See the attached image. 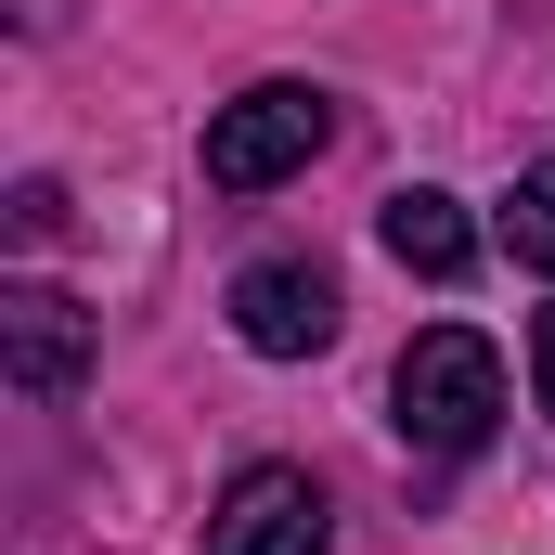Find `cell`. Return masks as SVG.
I'll return each mask as SVG.
<instances>
[{"instance_id":"6da1fadb","label":"cell","mask_w":555,"mask_h":555,"mask_svg":"<svg viewBox=\"0 0 555 555\" xmlns=\"http://www.w3.org/2000/svg\"><path fill=\"white\" fill-rule=\"evenodd\" d=\"M388 426L439 452V465H465V452H491V426H504V362H491V336L478 323H426L414 349H401V375H388Z\"/></svg>"},{"instance_id":"8992f818","label":"cell","mask_w":555,"mask_h":555,"mask_svg":"<svg viewBox=\"0 0 555 555\" xmlns=\"http://www.w3.org/2000/svg\"><path fill=\"white\" fill-rule=\"evenodd\" d=\"M375 233H388V259H401L414 284H465L478 272V220H465L439 181H401V194L375 207Z\"/></svg>"},{"instance_id":"7a4b0ae2","label":"cell","mask_w":555,"mask_h":555,"mask_svg":"<svg viewBox=\"0 0 555 555\" xmlns=\"http://www.w3.org/2000/svg\"><path fill=\"white\" fill-rule=\"evenodd\" d=\"M336 130V104L310 91V78H259V91H233L220 117H207V194H272L297 181L310 155Z\"/></svg>"},{"instance_id":"277c9868","label":"cell","mask_w":555,"mask_h":555,"mask_svg":"<svg viewBox=\"0 0 555 555\" xmlns=\"http://www.w3.org/2000/svg\"><path fill=\"white\" fill-rule=\"evenodd\" d=\"M323 478L310 465H246L220 504H207V555H323Z\"/></svg>"},{"instance_id":"52a82bcc","label":"cell","mask_w":555,"mask_h":555,"mask_svg":"<svg viewBox=\"0 0 555 555\" xmlns=\"http://www.w3.org/2000/svg\"><path fill=\"white\" fill-rule=\"evenodd\" d=\"M504 246H517L530 272H555V155L517 168V194H504Z\"/></svg>"},{"instance_id":"9c48e42d","label":"cell","mask_w":555,"mask_h":555,"mask_svg":"<svg viewBox=\"0 0 555 555\" xmlns=\"http://www.w3.org/2000/svg\"><path fill=\"white\" fill-rule=\"evenodd\" d=\"M530 388H543V414H555V310H530Z\"/></svg>"},{"instance_id":"3957f363","label":"cell","mask_w":555,"mask_h":555,"mask_svg":"<svg viewBox=\"0 0 555 555\" xmlns=\"http://www.w3.org/2000/svg\"><path fill=\"white\" fill-rule=\"evenodd\" d=\"M233 336H246L259 362L336 349V272H323V259H246V272H233Z\"/></svg>"},{"instance_id":"ba28073f","label":"cell","mask_w":555,"mask_h":555,"mask_svg":"<svg viewBox=\"0 0 555 555\" xmlns=\"http://www.w3.org/2000/svg\"><path fill=\"white\" fill-rule=\"evenodd\" d=\"M65 233V194L52 181H13V246H52Z\"/></svg>"},{"instance_id":"5b68a950","label":"cell","mask_w":555,"mask_h":555,"mask_svg":"<svg viewBox=\"0 0 555 555\" xmlns=\"http://www.w3.org/2000/svg\"><path fill=\"white\" fill-rule=\"evenodd\" d=\"M0 375H13L26 401H65V388L91 375V310L52 297V284H0Z\"/></svg>"}]
</instances>
